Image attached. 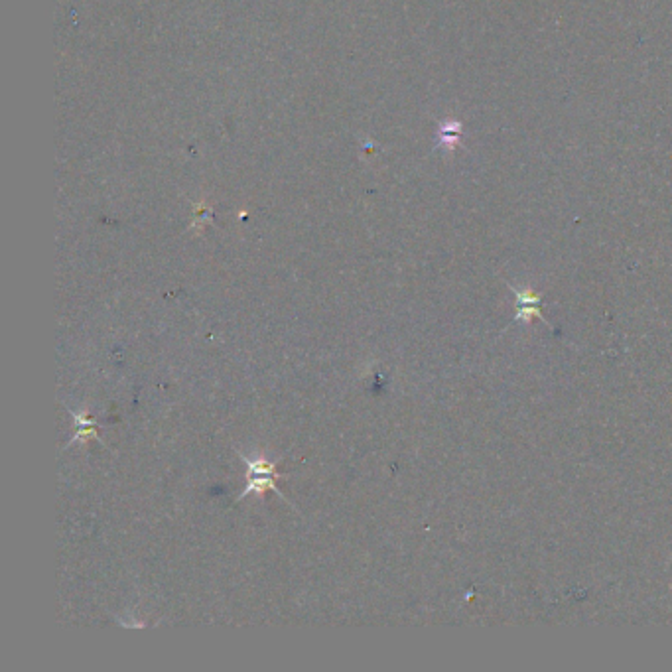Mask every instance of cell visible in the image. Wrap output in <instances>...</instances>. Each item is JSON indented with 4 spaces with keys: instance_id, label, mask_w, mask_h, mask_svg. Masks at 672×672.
<instances>
[{
    "instance_id": "1",
    "label": "cell",
    "mask_w": 672,
    "mask_h": 672,
    "mask_svg": "<svg viewBox=\"0 0 672 672\" xmlns=\"http://www.w3.org/2000/svg\"><path fill=\"white\" fill-rule=\"evenodd\" d=\"M239 458L247 466V487L239 495L237 501H243L249 495H263L267 491H274L282 501H288L276 483L278 479H282V475L276 470V462H269L267 458H249L241 452H239Z\"/></svg>"
},
{
    "instance_id": "2",
    "label": "cell",
    "mask_w": 672,
    "mask_h": 672,
    "mask_svg": "<svg viewBox=\"0 0 672 672\" xmlns=\"http://www.w3.org/2000/svg\"><path fill=\"white\" fill-rule=\"evenodd\" d=\"M513 296H515V302H517V314L513 318V322H523V324H531L535 318H538L540 322H544L546 326H550V322L544 318V314L540 312V302L542 298L538 296L537 292H533V288L529 286H509Z\"/></svg>"
},
{
    "instance_id": "3",
    "label": "cell",
    "mask_w": 672,
    "mask_h": 672,
    "mask_svg": "<svg viewBox=\"0 0 672 672\" xmlns=\"http://www.w3.org/2000/svg\"><path fill=\"white\" fill-rule=\"evenodd\" d=\"M71 416H73V422H75V436L69 440L68 446L79 442H87V440H99L101 438L97 436V420L95 418H89L87 412H77V410H71Z\"/></svg>"
}]
</instances>
